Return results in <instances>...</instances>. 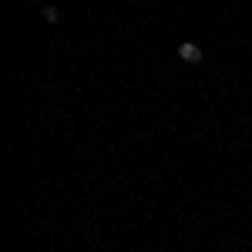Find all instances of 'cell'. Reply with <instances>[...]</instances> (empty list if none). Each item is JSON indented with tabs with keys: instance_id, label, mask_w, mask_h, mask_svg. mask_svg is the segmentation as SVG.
Returning a JSON list of instances; mask_svg holds the SVG:
<instances>
[{
	"instance_id": "cell-1",
	"label": "cell",
	"mask_w": 252,
	"mask_h": 252,
	"mask_svg": "<svg viewBox=\"0 0 252 252\" xmlns=\"http://www.w3.org/2000/svg\"><path fill=\"white\" fill-rule=\"evenodd\" d=\"M178 58L185 61V64H198V61H202V47H198L195 40H182V44H178Z\"/></svg>"
},
{
	"instance_id": "cell-2",
	"label": "cell",
	"mask_w": 252,
	"mask_h": 252,
	"mask_svg": "<svg viewBox=\"0 0 252 252\" xmlns=\"http://www.w3.org/2000/svg\"><path fill=\"white\" fill-rule=\"evenodd\" d=\"M40 17L47 20V24H61V10L54 3H47V7H40Z\"/></svg>"
}]
</instances>
